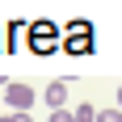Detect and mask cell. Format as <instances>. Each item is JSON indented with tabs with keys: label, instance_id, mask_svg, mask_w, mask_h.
Instances as JSON below:
<instances>
[{
	"label": "cell",
	"instance_id": "cell-7",
	"mask_svg": "<svg viewBox=\"0 0 122 122\" xmlns=\"http://www.w3.org/2000/svg\"><path fill=\"white\" fill-rule=\"evenodd\" d=\"M93 122H122V114H118V110H101Z\"/></svg>",
	"mask_w": 122,
	"mask_h": 122
},
{
	"label": "cell",
	"instance_id": "cell-10",
	"mask_svg": "<svg viewBox=\"0 0 122 122\" xmlns=\"http://www.w3.org/2000/svg\"><path fill=\"white\" fill-rule=\"evenodd\" d=\"M0 122H13V118H9V114H4V118H0Z\"/></svg>",
	"mask_w": 122,
	"mask_h": 122
},
{
	"label": "cell",
	"instance_id": "cell-6",
	"mask_svg": "<svg viewBox=\"0 0 122 122\" xmlns=\"http://www.w3.org/2000/svg\"><path fill=\"white\" fill-rule=\"evenodd\" d=\"M46 122H72V110H67V105H63V110H51Z\"/></svg>",
	"mask_w": 122,
	"mask_h": 122
},
{
	"label": "cell",
	"instance_id": "cell-4",
	"mask_svg": "<svg viewBox=\"0 0 122 122\" xmlns=\"http://www.w3.org/2000/svg\"><path fill=\"white\" fill-rule=\"evenodd\" d=\"M42 101H46L51 110H63V105H67V84H63V80H51L46 93H42Z\"/></svg>",
	"mask_w": 122,
	"mask_h": 122
},
{
	"label": "cell",
	"instance_id": "cell-9",
	"mask_svg": "<svg viewBox=\"0 0 122 122\" xmlns=\"http://www.w3.org/2000/svg\"><path fill=\"white\" fill-rule=\"evenodd\" d=\"M118 114H122V88H118Z\"/></svg>",
	"mask_w": 122,
	"mask_h": 122
},
{
	"label": "cell",
	"instance_id": "cell-1",
	"mask_svg": "<svg viewBox=\"0 0 122 122\" xmlns=\"http://www.w3.org/2000/svg\"><path fill=\"white\" fill-rule=\"evenodd\" d=\"M25 38H30V51H34V55L59 51V30H55V21H34V25H25Z\"/></svg>",
	"mask_w": 122,
	"mask_h": 122
},
{
	"label": "cell",
	"instance_id": "cell-5",
	"mask_svg": "<svg viewBox=\"0 0 122 122\" xmlns=\"http://www.w3.org/2000/svg\"><path fill=\"white\" fill-rule=\"evenodd\" d=\"M93 118H97L93 105H76V110H72V122H93Z\"/></svg>",
	"mask_w": 122,
	"mask_h": 122
},
{
	"label": "cell",
	"instance_id": "cell-8",
	"mask_svg": "<svg viewBox=\"0 0 122 122\" xmlns=\"http://www.w3.org/2000/svg\"><path fill=\"white\" fill-rule=\"evenodd\" d=\"M9 118H13V122H34L30 114H9Z\"/></svg>",
	"mask_w": 122,
	"mask_h": 122
},
{
	"label": "cell",
	"instance_id": "cell-3",
	"mask_svg": "<svg viewBox=\"0 0 122 122\" xmlns=\"http://www.w3.org/2000/svg\"><path fill=\"white\" fill-rule=\"evenodd\" d=\"M4 105H9L13 114H30V105H34V88L21 84V80L4 84Z\"/></svg>",
	"mask_w": 122,
	"mask_h": 122
},
{
	"label": "cell",
	"instance_id": "cell-2",
	"mask_svg": "<svg viewBox=\"0 0 122 122\" xmlns=\"http://www.w3.org/2000/svg\"><path fill=\"white\" fill-rule=\"evenodd\" d=\"M59 46L67 51V55H88V51H93V25L88 21H67Z\"/></svg>",
	"mask_w": 122,
	"mask_h": 122
}]
</instances>
